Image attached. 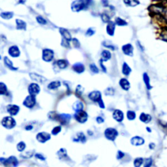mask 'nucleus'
<instances>
[{
  "instance_id": "obj_1",
  "label": "nucleus",
  "mask_w": 167,
  "mask_h": 167,
  "mask_svg": "<svg viewBox=\"0 0 167 167\" xmlns=\"http://www.w3.org/2000/svg\"><path fill=\"white\" fill-rule=\"evenodd\" d=\"M48 117L52 120L58 121L61 125H67L69 123L71 116L68 114H58L55 112H50L48 114Z\"/></svg>"
},
{
  "instance_id": "obj_2",
  "label": "nucleus",
  "mask_w": 167,
  "mask_h": 167,
  "mask_svg": "<svg viewBox=\"0 0 167 167\" xmlns=\"http://www.w3.org/2000/svg\"><path fill=\"white\" fill-rule=\"evenodd\" d=\"M90 0H75L71 4V9L74 12H79L86 9L90 4Z\"/></svg>"
},
{
  "instance_id": "obj_3",
  "label": "nucleus",
  "mask_w": 167,
  "mask_h": 167,
  "mask_svg": "<svg viewBox=\"0 0 167 167\" xmlns=\"http://www.w3.org/2000/svg\"><path fill=\"white\" fill-rule=\"evenodd\" d=\"M149 10L150 11L152 14H154L155 16L161 17V16H165L167 9L162 4L158 3V4L151 5L149 8Z\"/></svg>"
},
{
  "instance_id": "obj_4",
  "label": "nucleus",
  "mask_w": 167,
  "mask_h": 167,
  "mask_svg": "<svg viewBox=\"0 0 167 167\" xmlns=\"http://www.w3.org/2000/svg\"><path fill=\"white\" fill-rule=\"evenodd\" d=\"M88 97L89 99L95 102H97L98 105H99V107L101 109H105V106L104 104V102H103L102 99V95L101 93L99 91H93L90 93V94L88 95Z\"/></svg>"
},
{
  "instance_id": "obj_5",
  "label": "nucleus",
  "mask_w": 167,
  "mask_h": 167,
  "mask_svg": "<svg viewBox=\"0 0 167 167\" xmlns=\"http://www.w3.org/2000/svg\"><path fill=\"white\" fill-rule=\"evenodd\" d=\"M2 125L3 127L7 129H11L14 128L17 125V122L13 117L6 116L3 117L2 120Z\"/></svg>"
},
{
  "instance_id": "obj_6",
  "label": "nucleus",
  "mask_w": 167,
  "mask_h": 167,
  "mask_svg": "<svg viewBox=\"0 0 167 167\" xmlns=\"http://www.w3.org/2000/svg\"><path fill=\"white\" fill-rule=\"evenodd\" d=\"M1 163L6 167H17L18 165V161L16 157L10 156L8 159L1 158Z\"/></svg>"
},
{
  "instance_id": "obj_7",
  "label": "nucleus",
  "mask_w": 167,
  "mask_h": 167,
  "mask_svg": "<svg viewBox=\"0 0 167 167\" xmlns=\"http://www.w3.org/2000/svg\"><path fill=\"white\" fill-rule=\"evenodd\" d=\"M105 136L106 138L111 141H114L117 138V135H118V132L117 131V130L114 128H107L105 131Z\"/></svg>"
},
{
  "instance_id": "obj_8",
  "label": "nucleus",
  "mask_w": 167,
  "mask_h": 167,
  "mask_svg": "<svg viewBox=\"0 0 167 167\" xmlns=\"http://www.w3.org/2000/svg\"><path fill=\"white\" fill-rule=\"evenodd\" d=\"M75 118L78 122L80 123V124H84V123L87 121L88 118V115L85 111L81 110L79 112H76L75 113Z\"/></svg>"
},
{
  "instance_id": "obj_9",
  "label": "nucleus",
  "mask_w": 167,
  "mask_h": 167,
  "mask_svg": "<svg viewBox=\"0 0 167 167\" xmlns=\"http://www.w3.org/2000/svg\"><path fill=\"white\" fill-rule=\"evenodd\" d=\"M36 104V99L35 96L29 95L25 99L23 102V105L24 106H26L28 109H32V108Z\"/></svg>"
},
{
  "instance_id": "obj_10",
  "label": "nucleus",
  "mask_w": 167,
  "mask_h": 167,
  "mask_svg": "<svg viewBox=\"0 0 167 167\" xmlns=\"http://www.w3.org/2000/svg\"><path fill=\"white\" fill-rule=\"evenodd\" d=\"M54 51L50 50V49L46 48V49H44V50H43V55H42L43 60L46 62L51 61L54 58Z\"/></svg>"
},
{
  "instance_id": "obj_11",
  "label": "nucleus",
  "mask_w": 167,
  "mask_h": 167,
  "mask_svg": "<svg viewBox=\"0 0 167 167\" xmlns=\"http://www.w3.org/2000/svg\"><path fill=\"white\" fill-rule=\"evenodd\" d=\"M51 139L50 135L46 132H40L37 135L36 139L40 143H45Z\"/></svg>"
},
{
  "instance_id": "obj_12",
  "label": "nucleus",
  "mask_w": 167,
  "mask_h": 167,
  "mask_svg": "<svg viewBox=\"0 0 167 167\" xmlns=\"http://www.w3.org/2000/svg\"><path fill=\"white\" fill-rule=\"evenodd\" d=\"M41 91L40 86L37 83H32L28 87V91L31 95L36 96Z\"/></svg>"
},
{
  "instance_id": "obj_13",
  "label": "nucleus",
  "mask_w": 167,
  "mask_h": 167,
  "mask_svg": "<svg viewBox=\"0 0 167 167\" xmlns=\"http://www.w3.org/2000/svg\"><path fill=\"white\" fill-rule=\"evenodd\" d=\"M29 76H30L32 80L39 84H43L47 80V79L45 77H44L42 75H39L35 72L29 73Z\"/></svg>"
},
{
  "instance_id": "obj_14",
  "label": "nucleus",
  "mask_w": 167,
  "mask_h": 167,
  "mask_svg": "<svg viewBox=\"0 0 167 167\" xmlns=\"http://www.w3.org/2000/svg\"><path fill=\"white\" fill-rule=\"evenodd\" d=\"M145 143V140L141 136H135L131 139V144L135 146H140L144 145Z\"/></svg>"
},
{
  "instance_id": "obj_15",
  "label": "nucleus",
  "mask_w": 167,
  "mask_h": 167,
  "mask_svg": "<svg viewBox=\"0 0 167 167\" xmlns=\"http://www.w3.org/2000/svg\"><path fill=\"white\" fill-rule=\"evenodd\" d=\"M122 50L125 55L129 56H133L134 47L132 46L131 44H126V45L122 46Z\"/></svg>"
},
{
  "instance_id": "obj_16",
  "label": "nucleus",
  "mask_w": 167,
  "mask_h": 167,
  "mask_svg": "<svg viewBox=\"0 0 167 167\" xmlns=\"http://www.w3.org/2000/svg\"><path fill=\"white\" fill-rule=\"evenodd\" d=\"M7 110L11 116H16L20 110V107L16 105H8Z\"/></svg>"
},
{
  "instance_id": "obj_17",
  "label": "nucleus",
  "mask_w": 167,
  "mask_h": 167,
  "mask_svg": "<svg viewBox=\"0 0 167 167\" xmlns=\"http://www.w3.org/2000/svg\"><path fill=\"white\" fill-rule=\"evenodd\" d=\"M9 54L13 58H17L20 55V51L17 46L14 45L9 48Z\"/></svg>"
},
{
  "instance_id": "obj_18",
  "label": "nucleus",
  "mask_w": 167,
  "mask_h": 167,
  "mask_svg": "<svg viewBox=\"0 0 167 167\" xmlns=\"http://www.w3.org/2000/svg\"><path fill=\"white\" fill-rule=\"evenodd\" d=\"M113 118H114L117 122H121L124 119V114L120 110H115L113 112Z\"/></svg>"
},
{
  "instance_id": "obj_19",
  "label": "nucleus",
  "mask_w": 167,
  "mask_h": 167,
  "mask_svg": "<svg viewBox=\"0 0 167 167\" xmlns=\"http://www.w3.org/2000/svg\"><path fill=\"white\" fill-rule=\"evenodd\" d=\"M139 120H140V121L144 123V124H148L151 121L152 117L149 114H146L145 112H142L139 116Z\"/></svg>"
},
{
  "instance_id": "obj_20",
  "label": "nucleus",
  "mask_w": 167,
  "mask_h": 167,
  "mask_svg": "<svg viewBox=\"0 0 167 167\" xmlns=\"http://www.w3.org/2000/svg\"><path fill=\"white\" fill-rule=\"evenodd\" d=\"M115 29H116V23L110 21L107 24L106 26V32L108 33V35H109L110 36H113L114 35V32H115Z\"/></svg>"
},
{
  "instance_id": "obj_21",
  "label": "nucleus",
  "mask_w": 167,
  "mask_h": 167,
  "mask_svg": "<svg viewBox=\"0 0 167 167\" xmlns=\"http://www.w3.org/2000/svg\"><path fill=\"white\" fill-rule=\"evenodd\" d=\"M72 69L75 72L81 74L85 71V66L81 63H76L72 65Z\"/></svg>"
},
{
  "instance_id": "obj_22",
  "label": "nucleus",
  "mask_w": 167,
  "mask_h": 167,
  "mask_svg": "<svg viewBox=\"0 0 167 167\" xmlns=\"http://www.w3.org/2000/svg\"><path fill=\"white\" fill-rule=\"evenodd\" d=\"M120 86L123 90L125 91H128L131 87V84L129 80L126 78H121L119 82Z\"/></svg>"
},
{
  "instance_id": "obj_23",
  "label": "nucleus",
  "mask_w": 167,
  "mask_h": 167,
  "mask_svg": "<svg viewBox=\"0 0 167 167\" xmlns=\"http://www.w3.org/2000/svg\"><path fill=\"white\" fill-rule=\"evenodd\" d=\"M73 141L75 142H81V143H84L86 141V136L82 132H78L76 135L73 138Z\"/></svg>"
},
{
  "instance_id": "obj_24",
  "label": "nucleus",
  "mask_w": 167,
  "mask_h": 167,
  "mask_svg": "<svg viewBox=\"0 0 167 167\" xmlns=\"http://www.w3.org/2000/svg\"><path fill=\"white\" fill-rule=\"evenodd\" d=\"M142 77H143V81L144 82V84L146 86V89L148 90H151L153 87H152V86L151 85L150 78L149 75H148V73L144 72Z\"/></svg>"
},
{
  "instance_id": "obj_25",
  "label": "nucleus",
  "mask_w": 167,
  "mask_h": 167,
  "mask_svg": "<svg viewBox=\"0 0 167 167\" xmlns=\"http://www.w3.org/2000/svg\"><path fill=\"white\" fill-rule=\"evenodd\" d=\"M60 32L61 34V35L63 36V38L64 39H65V40L70 41L72 39V37H71V33H69V32L68 30H67V29H65L64 28H60Z\"/></svg>"
},
{
  "instance_id": "obj_26",
  "label": "nucleus",
  "mask_w": 167,
  "mask_h": 167,
  "mask_svg": "<svg viewBox=\"0 0 167 167\" xmlns=\"http://www.w3.org/2000/svg\"><path fill=\"white\" fill-rule=\"evenodd\" d=\"M55 64L60 69H64L67 68L69 65V63L65 60H59L56 62Z\"/></svg>"
},
{
  "instance_id": "obj_27",
  "label": "nucleus",
  "mask_w": 167,
  "mask_h": 167,
  "mask_svg": "<svg viewBox=\"0 0 167 167\" xmlns=\"http://www.w3.org/2000/svg\"><path fill=\"white\" fill-rule=\"evenodd\" d=\"M72 109L76 112L83 110L84 104L80 101H76V102H74V104H73Z\"/></svg>"
},
{
  "instance_id": "obj_28",
  "label": "nucleus",
  "mask_w": 167,
  "mask_h": 167,
  "mask_svg": "<svg viewBox=\"0 0 167 167\" xmlns=\"http://www.w3.org/2000/svg\"><path fill=\"white\" fill-rule=\"evenodd\" d=\"M131 71H132L131 68L129 67V65L127 64L126 62H124V64H123V67H122L123 74L125 76H129L131 74Z\"/></svg>"
},
{
  "instance_id": "obj_29",
  "label": "nucleus",
  "mask_w": 167,
  "mask_h": 167,
  "mask_svg": "<svg viewBox=\"0 0 167 167\" xmlns=\"http://www.w3.org/2000/svg\"><path fill=\"white\" fill-rule=\"evenodd\" d=\"M16 23H17V29H20V30H26V23L22 20L17 19L16 20Z\"/></svg>"
},
{
  "instance_id": "obj_30",
  "label": "nucleus",
  "mask_w": 167,
  "mask_h": 167,
  "mask_svg": "<svg viewBox=\"0 0 167 167\" xmlns=\"http://www.w3.org/2000/svg\"><path fill=\"white\" fill-rule=\"evenodd\" d=\"M61 86V82L59 80H56L51 82L48 85V88L49 90H56Z\"/></svg>"
},
{
  "instance_id": "obj_31",
  "label": "nucleus",
  "mask_w": 167,
  "mask_h": 167,
  "mask_svg": "<svg viewBox=\"0 0 167 167\" xmlns=\"http://www.w3.org/2000/svg\"><path fill=\"white\" fill-rule=\"evenodd\" d=\"M4 62H5V65H6L9 69H11L12 71H16L18 69V68H16L13 66L12 61L10 60L8 57L4 58Z\"/></svg>"
},
{
  "instance_id": "obj_32",
  "label": "nucleus",
  "mask_w": 167,
  "mask_h": 167,
  "mask_svg": "<svg viewBox=\"0 0 167 167\" xmlns=\"http://www.w3.org/2000/svg\"><path fill=\"white\" fill-rule=\"evenodd\" d=\"M101 60L103 61H106L108 60H109L111 58V53L110 51L105 50H103L101 53Z\"/></svg>"
},
{
  "instance_id": "obj_33",
  "label": "nucleus",
  "mask_w": 167,
  "mask_h": 167,
  "mask_svg": "<svg viewBox=\"0 0 167 167\" xmlns=\"http://www.w3.org/2000/svg\"><path fill=\"white\" fill-rule=\"evenodd\" d=\"M159 37L161 41L167 43V27L162 29L159 33Z\"/></svg>"
},
{
  "instance_id": "obj_34",
  "label": "nucleus",
  "mask_w": 167,
  "mask_h": 167,
  "mask_svg": "<svg viewBox=\"0 0 167 167\" xmlns=\"http://www.w3.org/2000/svg\"><path fill=\"white\" fill-rule=\"evenodd\" d=\"M57 155H58L59 158H60V159H64L68 158L67 151L64 148H61L60 150H59L58 151Z\"/></svg>"
},
{
  "instance_id": "obj_35",
  "label": "nucleus",
  "mask_w": 167,
  "mask_h": 167,
  "mask_svg": "<svg viewBox=\"0 0 167 167\" xmlns=\"http://www.w3.org/2000/svg\"><path fill=\"white\" fill-rule=\"evenodd\" d=\"M124 3L127 6L135 7L140 4L139 0H124Z\"/></svg>"
},
{
  "instance_id": "obj_36",
  "label": "nucleus",
  "mask_w": 167,
  "mask_h": 167,
  "mask_svg": "<svg viewBox=\"0 0 167 167\" xmlns=\"http://www.w3.org/2000/svg\"><path fill=\"white\" fill-rule=\"evenodd\" d=\"M144 163V159L142 158H137L134 160L133 165L135 167H140Z\"/></svg>"
},
{
  "instance_id": "obj_37",
  "label": "nucleus",
  "mask_w": 167,
  "mask_h": 167,
  "mask_svg": "<svg viewBox=\"0 0 167 167\" xmlns=\"http://www.w3.org/2000/svg\"><path fill=\"white\" fill-rule=\"evenodd\" d=\"M127 117L130 121L135 120L136 117V112L132 110H128L127 112Z\"/></svg>"
},
{
  "instance_id": "obj_38",
  "label": "nucleus",
  "mask_w": 167,
  "mask_h": 167,
  "mask_svg": "<svg viewBox=\"0 0 167 167\" xmlns=\"http://www.w3.org/2000/svg\"><path fill=\"white\" fill-rule=\"evenodd\" d=\"M14 13L13 12H3L1 13V17L3 19L9 20L13 17Z\"/></svg>"
},
{
  "instance_id": "obj_39",
  "label": "nucleus",
  "mask_w": 167,
  "mask_h": 167,
  "mask_svg": "<svg viewBox=\"0 0 167 167\" xmlns=\"http://www.w3.org/2000/svg\"><path fill=\"white\" fill-rule=\"evenodd\" d=\"M115 23H116V25L119 26H124L127 25V23L126 22V21L120 17L116 18Z\"/></svg>"
},
{
  "instance_id": "obj_40",
  "label": "nucleus",
  "mask_w": 167,
  "mask_h": 167,
  "mask_svg": "<svg viewBox=\"0 0 167 167\" xmlns=\"http://www.w3.org/2000/svg\"><path fill=\"white\" fill-rule=\"evenodd\" d=\"M7 92V86L4 83H0V94L2 95H6V93Z\"/></svg>"
},
{
  "instance_id": "obj_41",
  "label": "nucleus",
  "mask_w": 167,
  "mask_h": 167,
  "mask_svg": "<svg viewBox=\"0 0 167 167\" xmlns=\"http://www.w3.org/2000/svg\"><path fill=\"white\" fill-rule=\"evenodd\" d=\"M26 145L24 142H20L17 146V150L20 152H22L24 150L26 149Z\"/></svg>"
},
{
  "instance_id": "obj_42",
  "label": "nucleus",
  "mask_w": 167,
  "mask_h": 167,
  "mask_svg": "<svg viewBox=\"0 0 167 167\" xmlns=\"http://www.w3.org/2000/svg\"><path fill=\"white\" fill-rule=\"evenodd\" d=\"M153 159L152 158H147L144 160V167H151L152 165H153Z\"/></svg>"
},
{
  "instance_id": "obj_43",
  "label": "nucleus",
  "mask_w": 167,
  "mask_h": 167,
  "mask_svg": "<svg viewBox=\"0 0 167 167\" xmlns=\"http://www.w3.org/2000/svg\"><path fill=\"white\" fill-rule=\"evenodd\" d=\"M84 91V87L81 85L77 86L76 88V93L77 95H79V96L82 95Z\"/></svg>"
},
{
  "instance_id": "obj_44",
  "label": "nucleus",
  "mask_w": 167,
  "mask_h": 167,
  "mask_svg": "<svg viewBox=\"0 0 167 167\" xmlns=\"http://www.w3.org/2000/svg\"><path fill=\"white\" fill-rule=\"evenodd\" d=\"M61 131V126H56L52 130V134L53 135H57L58 134L60 133Z\"/></svg>"
},
{
  "instance_id": "obj_45",
  "label": "nucleus",
  "mask_w": 167,
  "mask_h": 167,
  "mask_svg": "<svg viewBox=\"0 0 167 167\" xmlns=\"http://www.w3.org/2000/svg\"><path fill=\"white\" fill-rule=\"evenodd\" d=\"M101 19L103 22L105 23H109V22H110V17L108 15L106 14L103 13L101 15Z\"/></svg>"
},
{
  "instance_id": "obj_46",
  "label": "nucleus",
  "mask_w": 167,
  "mask_h": 167,
  "mask_svg": "<svg viewBox=\"0 0 167 167\" xmlns=\"http://www.w3.org/2000/svg\"><path fill=\"white\" fill-rule=\"evenodd\" d=\"M36 20H37V21L39 24H42V25H45V24H46L47 22L46 20L43 17H41V16H38L36 17Z\"/></svg>"
},
{
  "instance_id": "obj_47",
  "label": "nucleus",
  "mask_w": 167,
  "mask_h": 167,
  "mask_svg": "<svg viewBox=\"0 0 167 167\" xmlns=\"http://www.w3.org/2000/svg\"><path fill=\"white\" fill-rule=\"evenodd\" d=\"M90 69L91 71L93 73H96L97 74V73L99 72V69H98V67L94 64V63H91V64L90 65Z\"/></svg>"
},
{
  "instance_id": "obj_48",
  "label": "nucleus",
  "mask_w": 167,
  "mask_h": 167,
  "mask_svg": "<svg viewBox=\"0 0 167 167\" xmlns=\"http://www.w3.org/2000/svg\"><path fill=\"white\" fill-rule=\"evenodd\" d=\"M33 155V152H32L31 151H26L25 152V153H24L21 155V157L22 158H32V157Z\"/></svg>"
},
{
  "instance_id": "obj_49",
  "label": "nucleus",
  "mask_w": 167,
  "mask_h": 167,
  "mask_svg": "<svg viewBox=\"0 0 167 167\" xmlns=\"http://www.w3.org/2000/svg\"><path fill=\"white\" fill-rule=\"evenodd\" d=\"M106 95H114L115 91L112 87H108L105 91Z\"/></svg>"
},
{
  "instance_id": "obj_50",
  "label": "nucleus",
  "mask_w": 167,
  "mask_h": 167,
  "mask_svg": "<svg viewBox=\"0 0 167 167\" xmlns=\"http://www.w3.org/2000/svg\"><path fill=\"white\" fill-rule=\"evenodd\" d=\"M94 34H95V30H93L92 28H90L87 30L86 33V35L87 37H91L93 35H94Z\"/></svg>"
},
{
  "instance_id": "obj_51",
  "label": "nucleus",
  "mask_w": 167,
  "mask_h": 167,
  "mask_svg": "<svg viewBox=\"0 0 167 167\" xmlns=\"http://www.w3.org/2000/svg\"><path fill=\"white\" fill-rule=\"evenodd\" d=\"M61 46H64V47H65V48L70 47V45H69V41L65 40V39H62V42H61Z\"/></svg>"
},
{
  "instance_id": "obj_52",
  "label": "nucleus",
  "mask_w": 167,
  "mask_h": 167,
  "mask_svg": "<svg viewBox=\"0 0 167 167\" xmlns=\"http://www.w3.org/2000/svg\"><path fill=\"white\" fill-rule=\"evenodd\" d=\"M72 44L74 46H75L76 48H79L80 47V43L79 41L78 40L76 39H72Z\"/></svg>"
},
{
  "instance_id": "obj_53",
  "label": "nucleus",
  "mask_w": 167,
  "mask_h": 167,
  "mask_svg": "<svg viewBox=\"0 0 167 167\" xmlns=\"http://www.w3.org/2000/svg\"><path fill=\"white\" fill-rule=\"evenodd\" d=\"M124 156H125V154L124 153V152L121 151H117V159H121L124 158Z\"/></svg>"
},
{
  "instance_id": "obj_54",
  "label": "nucleus",
  "mask_w": 167,
  "mask_h": 167,
  "mask_svg": "<svg viewBox=\"0 0 167 167\" xmlns=\"http://www.w3.org/2000/svg\"><path fill=\"white\" fill-rule=\"evenodd\" d=\"M35 158H37V159H39L41 160V161H45L46 159V158H45V157H44L41 154H35Z\"/></svg>"
},
{
  "instance_id": "obj_55",
  "label": "nucleus",
  "mask_w": 167,
  "mask_h": 167,
  "mask_svg": "<svg viewBox=\"0 0 167 167\" xmlns=\"http://www.w3.org/2000/svg\"><path fill=\"white\" fill-rule=\"evenodd\" d=\"M136 45H137V46H138V48L139 49V50H140L141 52H144V46L141 45V43H140L139 41H137Z\"/></svg>"
},
{
  "instance_id": "obj_56",
  "label": "nucleus",
  "mask_w": 167,
  "mask_h": 167,
  "mask_svg": "<svg viewBox=\"0 0 167 167\" xmlns=\"http://www.w3.org/2000/svg\"><path fill=\"white\" fill-rule=\"evenodd\" d=\"M96 121H97V122L98 123V124H102V123H103V122L105 121L104 119H103L102 117H101V116H98V117H97Z\"/></svg>"
},
{
  "instance_id": "obj_57",
  "label": "nucleus",
  "mask_w": 167,
  "mask_h": 167,
  "mask_svg": "<svg viewBox=\"0 0 167 167\" xmlns=\"http://www.w3.org/2000/svg\"><path fill=\"white\" fill-rule=\"evenodd\" d=\"M99 62H100V66H101V69H102V71L103 72H106V67H105V66H104V65H103V61L101 60H101H100V61H99Z\"/></svg>"
},
{
  "instance_id": "obj_58",
  "label": "nucleus",
  "mask_w": 167,
  "mask_h": 167,
  "mask_svg": "<svg viewBox=\"0 0 167 167\" xmlns=\"http://www.w3.org/2000/svg\"><path fill=\"white\" fill-rule=\"evenodd\" d=\"M148 147H149V149H150V150H154L155 148L156 145H155V143H154V142H151V143L149 144Z\"/></svg>"
},
{
  "instance_id": "obj_59",
  "label": "nucleus",
  "mask_w": 167,
  "mask_h": 167,
  "mask_svg": "<svg viewBox=\"0 0 167 167\" xmlns=\"http://www.w3.org/2000/svg\"><path fill=\"white\" fill-rule=\"evenodd\" d=\"M103 45H105V46H106V48H111L112 49V50H114V47L113 45H107V44L106 43V42H105L104 43H103Z\"/></svg>"
},
{
  "instance_id": "obj_60",
  "label": "nucleus",
  "mask_w": 167,
  "mask_h": 167,
  "mask_svg": "<svg viewBox=\"0 0 167 167\" xmlns=\"http://www.w3.org/2000/svg\"><path fill=\"white\" fill-rule=\"evenodd\" d=\"M33 129V126L32 125H28L25 127V129L26 131H31Z\"/></svg>"
},
{
  "instance_id": "obj_61",
  "label": "nucleus",
  "mask_w": 167,
  "mask_h": 167,
  "mask_svg": "<svg viewBox=\"0 0 167 167\" xmlns=\"http://www.w3.org/2000/svg\"><path fill=\"white\" fill-rule=\"evenodd\" d=\"M146 131H147V132H152V130H151V129L150 128V127H146Z\"/></svg>"
},
{
  "instance_id": "obj_62",
  "label": "nucleus",
  "mask_w": 167,
  "mask_h": 167,
  "mask_svg": "<svg viewBox=\"0 0 167 167\" xmlns=\"http://www.w3.org/2000/svg\"><path fill=\"white\" fill-rule=\"evenodd\" d=\"M154 2H163V0H153Z\"/></svg>"
},
{
  "instance_id": "obj_63",
  "label": "nucleus",
  "mask_w": 167,
  "mask_h": 167,
  "mask_svg": "<svg viewBox=\"0 0 167 167\" xmlns=\"http://www.w3.org/2000/svg\"><path fill=\"white\" fill-rule=\"evenodd\" d=\"M165 18L166 20V22H167V10H166V13L165 14Z\"/></svg>"
}]
</instances>
